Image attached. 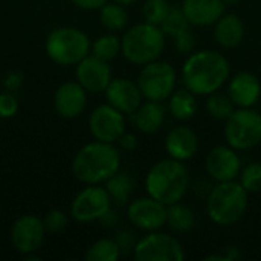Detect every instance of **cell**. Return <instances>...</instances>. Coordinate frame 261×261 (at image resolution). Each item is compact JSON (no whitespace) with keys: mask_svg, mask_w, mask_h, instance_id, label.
Masks as SVG:
<instances>
[{"mask_svg":"<svg viewBox=\"0 0 261 261\" xmlns=\"http://www.w3.org/2000/svg\"><path fill=\"white\" fill-rule=\"evenodd\" d=\"M231 64L228 58L213 49L194 50L182 66V80L196 96H208L220 90L229 80Z\"/></svg>","mask_w":261,"mask_h":261,"instance_id":"6da1fadb","label":"cell"},{"mask_svg":"<svg viewBox=\"0 0 261 261\" xmlns=\"http://www.w3.org/2000/svg\"><path fill=\"white\" fill-rule=\"evenodd\" d=\"M121 168V153L110 142L93 141L81 147L73 161L72 173L84 185L106 184Z\"/></svg>","mask_w":261,"mask_h":261,"instance_id":"7a4b0ae2","label":"cell"},{"mask_svg":"<svg viewBox=\"0 0 261 261\" xmlns=\"http://www.w3.org/2000/svg\"><path fill=\"white\" fill-rule=\"evenodd\" d=\"M188 187V168L184 162L173 158L153 164L145 176L147 194L167 206L180 202L185 197Z\"/></svg>","mask_w":261,"mask_h":261,"instance_id":"3957f363","label":"cell"},{"mask_svg":"<svg viewBox=\"0 0 261 261\" xmlns=\"http://www.w3.org/2000/svg\"><path fill=\"white\" fill-rule=\"evenodd\" d=\"M248 205L249 193L240 182H217L208 194L206 214L213 223L219 226H231L243 217Z\"/></svg>","mask_w":261,"mask_h":261,"instance_id":"277c9868","label":"cell"},{"mask_svg":"<svg viewBox=\"0 0 261 261\" xmlns=\"http://www.w3.org/2000/svg\"><path fill=\"white\" fill-rule=\"evenodd\" d=\"M165 47V34L161 26L148 21L130 26L121 37L122 57L136 66H144L161 57Z\"/></svg>","mask_w":261,"mask_h":261,"instance_id":"5b68a950","label":"cell"},{"mask_svg":"<svg viewBox=\"0 0 261 261\" xmlns=\"http://www.w3.org/2000/svg\"><path fill=\"white\" fill-rule=\"evenodd\" d=\"M89 35L73 26L57 28L49 32L44 50L46 55L60 66H76L90 52Z\"/></svg>","mask_w":261,"mask_h":261,"instance_id":"8992f818","label":"cell"},{"mask_svg":"<svg viewBox=\"0 0 261 261\" xmlns=\"http://www.w3.org/2000/svg\"><path fill=\"white\" fill-rule=\"evenodd\" d=\"M225 122V139L234 150L246 151L261 142V113L252 107H237Z\"/></svg>","mask_w":261,"mask_h":261,"instance_id":"52a82bcc","label":"cell"},{"mask_svg":"<svg viewBox=\"0 0 261 261\" xmlns=\"http://www.w3.org/2000/svg\"><path fill=\"white\" fill-rule=\"evenodd\" d=\"M176 78V69L171 63L158 58L141 67L136 83L145 99L162 102L174 92Z\"/></svg>","mask_w":261,"mask_h":261,"instance_id":"ba28073f","label":"cell"},{"mask_svg":"<svg viewBox=\"0 0 261 261\" xmlns=\"http://www.w3.org/2000/svg\"><path fill=\"white\" fill-rule=\"evenodd\" d=\"M133 257L136 261H184L185 252L174 236L159 229L148 232L136 242Z\"/></svg>","mask_w":261,"mask_h":261,"instance_id":"9c48e42d","label":"cell"},{"mask_svg":"<svg viewBox=\"0 0 261 261\" xmlns=\"http://www.w3.org/2000/svg\"><path fill=\"white\" fill-rule=\"evenodd\" d=\"M112 210V199L101 185H86L70 203V216L75 222L90 223L101 220Z\"/></svg>","mask_w":261,"mask_h":261,"instance_id":"30bf717a","label":"cell"},{"mask_svg":"<svg viewBox=\"0 0 261 261\" xmlns=\"http://www.w3.org/2000/svg\"><path fill=\"white\" fill-rule=\"evenodd\" d=\"M89 128L96 141L115 144L125 132V115L109 102L101 104L92 110Z\"/></svg>","mask_w":261,"mask_h":261,"instance_id":"8fae6325","label":"cell"},{"mask_svg":"<svg viewBox=\"0 0 261 261\" xmlns=\"http://www.w3.org/2000/svg\"><path fill=\"white\" fill-rule=\"evenodd\" d=\"M127 217L132 225L145 232L159 231L167 225V205L151 196L139 197L127 205Z\"/></svg>","mask_w":261,"mask_h":261,"instance_id":"7c38bea8","label":"cell"},{"mask_svg":"<svg viewBox=\"0 0 261 261\" xmlns=\"http://www.w3.org/2000/svg\"><path fill=\"white\" fill-rule=\"evenodd\" d=\"M46 236V228L40 217L26 214L18 217L11 228L12 246L21 255L34 254L43 245Z\"/></svg>","mask_w":261,"mask_h":261,"instance_id":"4fadbf2b","label":"cell"},{"mask_svg":"<svg viewBox=\"0 0 261 261\" xmlns=\"http://www.w3.org/2000/svg\"><path fill=\"white\" fill-rule=\"evenodd\" d=\"M205 170L216 182L236 180L242 171L239 151L229 145H217L211 148L205 158Z\"/></svg>","mask_w":261,"mask_h":261,"instance_id":"5bb4252c","label":"cell"},{"mask_svg":"<svg viewBox=\"0 0 261 261\" xmlns=\"http://www.w3.org/2000/svg\"><path fill=\"white\" fill-rule=\"evenodd\" d=\"M76 81L89 93H102L112 81V69L109 61H104L95 55H87L83 58L75 69Z\"/></svg>","mask_w":261,"mask_h":261,"instance_id":"9a60e30c","label":"cell"},{"mask_svg":"<svg viewBox=\"0 0 261 261\" xmlns=\"http://www.w3.org/2000/svg\"><path fill=\"white\" fill-rule=\"evenodd\" d=\"M104 93L107 102L124 115H133L144 99L138 83L128 78H112Z\"/></svg>","mask_w":261,"mask_h":261,"instance_id":"2e32d148","label":"cell"},{"mask_svg":"<svg viewBox=\"0 0 261 261\" xmlns=\"http://www.w3.org/2000/svg\"><path fill=\"white\" fill-rule=\"evenodd\" d=\"M87 104V90L78 81H66L54 93V109L66 119L78 118Z\"/></svg>","mask_w":261,"mask_h":261,"instance_id":"e0dca14e","label":"cell"},{"mask_svg":"<svg viewBox=\"0 0 261 261\" xmlns=\"http://www.w3.org/2000/svg\"><path fill=\"white\" fill-rule=\"evenodd\" d=\"M226 93L236 107H254L261 96L260 80L252 72H237L236 75L229 76Z\"/></svg>","mask_w":261,"mask_h":261,"instance_id":"ac0fdd59","label":"cell"},{"mask_svg":"<svg viewBox=\"0 0 261 261\" xmlns=\"http://www.w3.org/2000/svg\"><path fill=\"white\" fill-rule=\"evenodd\" d=\"M164 145L168 158L185 162L193 159L199 151V138L191 127L177 125L168 132Z\"/></svg>","mask_w":261,"mask_h":261,"instance_id":"d6986e66","label":"cell"},{"mask_svg":"<svg viewBox=\"0 0 261 261\" xmlns=\"http://www.w3.org/2000/svg\"><path fill=\"white\" fill-rule=\"evenodd\" d=\"M191 26H213L225 14L223 0H182L180 5Z\"/></svg>","mask_w":261,"mask_h":261,"instance_id":"ffe728a7","label":"cell"},{"mask_svg":"<svg viewBox=\"0 0 261 261\" xmlns=\"http://www.w3.org/2000/svg\"><path fill=\"white\" fill-rule=\"evenodd\" d=\"M216 41L225 49L237 47L245 38V23L237 14H223L214 24Z\"/></svg>","mask_w":261,"mask_h":261,"instance_id":"44dd1931","label":"cell"},{"mask_svg":"<svg viewBox=\"0 0 261 261\" xmlns=\"http://www.w3.org/2000/svg\"><path fill=\"white\" fill-rule=\"evenodd\" d=\"M135 125L139 132L145 135H154L161 130L165 121V109L158 101L142 102L133 113Z\"/></svg>","mask_w":261,"mask_h":261,"instance_id":"7402d4cb","label":"cell"},{"mask_svg":"<svg viewBox=\"0 0 261 261\" xmlns=\"http://www.w3.org/2000/svg\"><path fill=\"white\" fill-rule=\"evenodd\" d=\"M168 110L171 113V116L177 121H188L191 119L196 112H197V99L196 95L185 89H179L174 90L170 98H168Z\"/></svg>","mask_w":261,"mask_h":261,"instance_id":"603a6c76","label":"cell"},{"mask_svg":"<svg viewBox=\"0 0 261 261\" xmlns=\"http://www.w3.org/2000/svg\"><path fill=\"white\" fill-rule=\"evenodd\" d=\"M135 188V180L128 173L118 171L109 180H106V190L112 199V203L118 206H125Z\"/></svg>","mask_w":261,"mask_h":261,"instance_id":"cb8c5ba5","label":"cell"},{"mask_svg":"<svg viewBox=\"0 0 261 261\" xmlns=\"http://www.w3.org/2000/svg\"><path fill=\"white\" fill-rule=\"evenodd\" d=\"M196 216L193 210L180 202L167 206V226L177 234H185L194 228Z\"/></svg>","mask_w":261,"mask_h":261,"instance_id":"d4e9b609","label":"cell"},{"mask_svg":"<svg viewBox=\"0 0 261 261\" xmlns=\"http://www.w3.org/2000/svg\"><path fill=\"white\" fill-rule=\"evenodd\" d=\"M98 11H99V21L109 32H119L125 29L128 23V14L124 5L109 0Z\"/></svg>","mask_w":261,"mask_h":261,"instance_id":"484cf974","label":"cell"},{"mask_svg":"<svg viewBox=\"0 0 261 261\" xmlns=\"http://www.w3.org/2000/svg\"><path fill=\"white\" fill-rule=\"evenodd\" d=\"M90 50L92 55L104 61H112L121 54V38L115 32H107L92 41Z\"/></svg>","mask_w":261,"mask_h":261,"instance_id":"4316f807","label":"cell"},{"mask_svg":"<svg viewBox=\"0 0 261 261\" xmlns=\"http://www.w3.org/2000/svg\"><path fill=\"white\" fill-rule=\"evenodd\" d=\"M121 254L122 252L116 240L99 239L89 246L84 258L87 261H116Z\"/></svg>","mask_w":261,"mask_h":261,"instance_id":"83f0119b","label":"cell"},{"mask_svg":"<svg viewBox=\"0 0 261 261\" xmlns=\"http://www.w3.org/2000/svg\"><path fill=\"white\" fill-rule=\"evenodd\" d=\"M205 109L211 118H214L217 121H226L236 110V104L232 102V99L229 98L228 93L217 90V92L208 95Z\"/></svg>","mask_w":261,"mask_h":261,"instance_id":"f1b7e54d","label":"cell"},{"mask_svg":"<svg viewBox=\"0 0 261 261\" xmlns=\"http://www.w3.org/2000/svg\"><path fill=\"white\" fill-rule=\"evenodd\" d=\"M190 26L191 24H190L187 15L184 14L182 8H171L168 15L165 17V20L161 24V29L165 34V37L174 38V37L180 35L182 32L188 31Z\"/></svg>","mask_w":261,"mask_h":261,"instance_id":"f546056e","label":"cell"},{"mask_svg":"<svg viewBox=\"0 0 261 261\" xmlns=\"http://www.w3.org/2000/svg\"><path fill=\"white\" fill-rule=\"evenodd\" d=\"M170 9L171 5L168 0H145L142 5V15L145 21L161 26L165 17L168 15Z\"/></svg>","mask_w":261,"mask_h":261,"instance_id":"4dcf8cb0","label":"cell"},{"mask_svg":"<svg viewBox=\"0 0 261 261\" xmlns=\"http://www.w3.org/2000/svg\"><path fill=\"white\" fill-rule=\"evenodd\" d=\"M242 187L251 193H261V162H252L240 171Z\"/></svg>","mask_w":261,"mask_h":261,"instance_id":"1f68e13d","label":"cell"},{"mask_svg":"<svg viewBox=\"0 0 261 261\" xmlns=\"http://www.w3.org/2000/svg\"><path fill=\"white\" fill-rule=\"evenodd\" d=\"M43 225L46 228V232L50 234H60L67 228V216L61 211V210H50L44 214V217L41 219Z\"/></svg>","mask_w":261,"mask_h":261,"instance_id":"d6a6232c","label":"cell"},{"mask_svg":"<svg viewBox=\"0 0 261 261\" xmlns=\"http://www.w3.org/2000/svg\"><path fill=\"white\" fill-rule=\"evenodd\" d=\"M174 47L177 49L179 54H185V55H190L191 52H194V49H196L194 34L188 29V31L182 32L180 35L174 37Z\"/></svg>","mask_w":261,"mask_h":261,"instance_id":"836d02e7","label":"cell"},{"mask_svg":"<svg viewBox=\"0 0 261 261\" xmlns=\"http://www.w3.org/2000/svg\"><path fill=\"white\" fill-rule=\"evenodd\" d=\"M18 112V101L11 93H0V118L9 119Z\"/></svg>","mask_w":261,"mask_h":261,"instance_id":"e575fe53","label":"cell"},{"mask_svg":"<svg viewBox=\"0 0 261 261\" xmlns=\"http://www.w3.org/2000/svg\"><path fill=\"white\" fill-rule=\"evenodd\" d=\"M118 144H119V147L124 151H135L139 147V139H138L136 135L128 133V132H124L121 135V138L118 139Z\"/></svg>","mask_w":261,"mask_h":261,"instance_id":"d590c367","label":"cell"},{"mask_svg":"<svg viewBox=\"0 0 261 261\" xmlns=\"http://www.w3.org/2000/svg\"><path fill=\"white\" fill-rule=\"evenodd\" d=\"M109 0H72V3L84 11H95L99 9L101 6H104Z\"/></svg>","mask_w":261,"mask_h":261,"instance_id":"8d00e7d4","label":"cell"},{"mask_svg":"<svg viewBox=\"0 0 261 261\" xmlns=\"http://www.w3.org/2000/svg\"><path fill=\"white\" fill-rule=\"evenodd\" d=\"M226 257H228V260L232 261V260H237V258H240V251H239V248H236V246H229V248H226V254H225Z\"/></svg>","mask_w":261,"mask_h":261,"instance_id":"74e56055","label":"cell"},{"mask_svg":"<svg viewBox=\"0 0 261 261\" xmlns=\"http://www.w3.org/2000/svg\"><path fill=\"white\" fill-rule=\"evenodd\" d=\"M205 261H229L228 260V257L225 255V254H213V255H208V257H205L203 258Z\"/></svg>","mask_w":261,"mask_h":261,"instance_id":"f35d334b","label":"cell"},{"mask_svg":"<svg viewBox=\"0 0 261 261\" xmlns=\"http://www.w3.org/2000/svg\"><path fill=\"white\" fill-rule=\"evenodd\" d=\"M113 2H116V3H119V5H124V6H128V5L136 3L138 0H113Z\"/></svg>","mask_w":261,"mask_h":261,"instance_id":"ab89813d","label":"cell"},{"mask_svg":"<svg viewBox=\"0 0 261 261\" xmlns=\"http://www.w3.org/2000/svg\"><path fill=\"white\" fill-rule=\"evenodd\" d=\"M223 3H225L226 6H234V5H239L240 0H223Z\"/></svg>","mask_w":261,"mask_h":261,"instance_id":"60d3db41","label":"cell"}]
</instances>
